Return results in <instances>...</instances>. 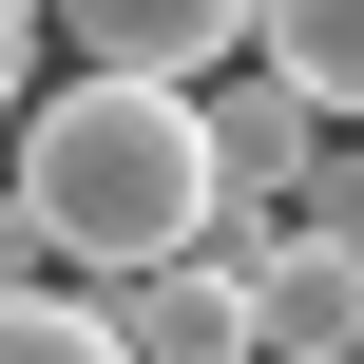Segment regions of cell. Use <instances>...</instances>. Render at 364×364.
Instances as JSON below:
<instances>
[{
  "label": "cell",
  "mask_w": 364,
  "mask_h": 364,
  "mask_svg": "<svg viewBox=\"0 0 364 364\" xmlns=\"http://www.w3.org/2000/svg\"><path fill=\"white\" fill-rule=\"evenodd\" d=\"M0 19H38V0H0Z\"/></svg>",
  "instance_id": "9"
},
{
  "label": "cell",
  "mask_w": 364,
  "mask_h": 364,
  "mask_svg": "<svg viewBox=\"0 0 364 364\" xmlns=\"http://www.w3.org/2000/svg\"><path fill=\"white\" fill-rule=\"evenodd\" d=\"M19 96H38V19H0V115H19Z\"/></svg>",
  "instance_id": "8"
},
{
  "label": "cell",
  "mask_w": 364,
  "mask_h": 364,
  "mask_svg": "<svg viewBox=\"0 0 364 364\" xmlns=\"http://www.w3.org/2000/svg\"><path fill=\"white\" fill-rule=\"evenodd\" d=\"M19 288H77V269H58V230H38V211H19V173H0V307H19Z\"/></svg>",
  "instance_id": "7"
},
{
  "label": "cell",
  "mask_w": 364,
  "mask_h": 364,
  "mask_svg": "<svg viewBox=\"0 0 364 364\" xmlns=\"http://www.w3.org/2000/svg\"><path fill=\"white\" fill-rule=\"evenodd\" d=\"M96 326H115V364H250V288H230V250H173V269L96 288Z\"/></svg>",
  "instance_id": "3"
},
{
  "label": "cell",
  "mask_w": 364,
  "mask_h": 364,
  "mask_svg": "<svg viewBox=\"0 0 364 364\" xmlns=\"http://www.w3.org/2000/svg\"><path fill=\"white\" fill-rule=\"evenodd\" d=\"M19 211L58 230V269L77 288H134V269H173V250H211V115H192V77H58V96H19Z\"/></svg>",
  "instance_id": "1"
},
{
  "label": "cell",
  "mask_w": 364,
  "mask_h": 364,
  "mask_svg": "<svg viewBox=\"0 0 364 364\" xmlns=\"http://www.w3.org/2000/svg\"><path fill=\"white\" fill-rule=\"evenodd\" d=\"M38 38L77 77H230L250 58V0H38Z\"/></svg>",
  "instance_id": "2"
},
{
  "label": "cell",
  "mask_w": 364,
  "mask_h": 364,
  "mask_svg": "<svg viewBox=\"0 0 364 364\" xmlns=\"http://www.w3.org/2000/svg\"><path fill=\"white\" fill-rule=\"evenodd\" d=\"M0 364H115L96 288H19V307H0Z\"/></svg>",
  "instance_id": "6"
},
{
  "label": "cell",
  "mask_w": 364,
  "mask_h": 364,
  "mask_svg": "<svg viewBox=\"0 0 364 364\" xmlns=\"http://www.w3.org/2000/svg\"><path fill=\"white\" fill-rule=\"evenodd\" d=\"M192 115H211V192H230V211H288V192H307V154H326V115H307L269 58H250L230 96H192Z\"/></svg>",
  "instance_id": "4"
},
{
  "label": "cell",
  "mask_w": 364,
  "mask_h": 364,
  "mask_svg": "<svg viewBox=\"0 0 364 364\" xmlns=\"http://www.w3.org/2000/svg\"><path fill=\"white\" fill-rule=\"evenodd\" d=\"M250 58L307 115H364V0H250Z\"/></svg>",
  "instance_id": "5"
}]
</instances>
